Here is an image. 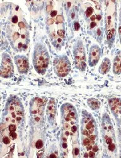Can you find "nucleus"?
Instances as JSON below:
<instances>
[{"label": "nucleus", "instance_id": "f257e3e1", "mask_svg": "<svg viewBox=\"0 0 121 158\" xmlns=\"http://www.w3.org/2000/svg\"><path fill=\"white\" fill-rule=\"evenodd\" d=\"M33 61L36 71L40 74H44L49 62L48 52L44 45L38 43L35 46Z\"/></svg>", "mask_w": 121, "mask_h": 158}, {"label": "nucleus", "instance_id": "f03ea898", "mask_svg": "<svg viewBox=\"0 0 121 158\" xmlns=\"http://www.w3.org/2000/svg\"><path fill=\"white\" fill-rule=\"evenodd\" d=\"M108 8L106 11L105 27L107 39L111 41L114 38L116 27L115 6L114 2H109Z\"/></svg>", "mask_w": 121, "mask_h": 158}, {"label": "nucleus", "instance_id": "7ed1b4c3", "mask_svg": "<svg viewBox=\"0 0 121 158\" xmlns=\"http://www.w3.org/2000/svg\"><path fill=\"white\" fill-rule=\"evenodd\" d=\"M54 69L55 73L60 77L68 75L71 70V64L66 56H61L54 61Z\"/></svg>", "mask_w": 121, "mask_h": 158}, {"label": "nucleus", "instance_id": "20e7f679", "mask_svg": "<svg viewBox=\"0 0 121 158\" xmlns=\"http://www.w3.org/2000/svg\"><path fill=\"white\" fill-rule=\"evenodd\" d=\"M74 56L76 67L81 71H84L86 69L85 52L83 43L79 41L77 43L74 49Z\"/></svg>", "mask_w": 121, "mask_h": 158}, {"label": "nucleus", "instance_id": "39448f33", "mask_svg": "<svg viewBox=\"0 0 121 158\" xmlns=\"http://www.w3.org/2000/svg\"><path fill=\"white\" fill-rule=\"evenodd\" d=\"M13 66L10 56L5 54L2 57L1 65V75L3 78H9L13 75Z\"/></svg>", "mask_w": 121, "mask_h": 158}, {"label": "nucleus", "instance_id": "423d86ee", "mask_svg": "<svg viewBox=\"0 0 121 158\" xmlns=\"http://www.w3.org/2000/svg\"><path fill=\"white\" fill-rule=\"evenodd\" d=\"M102 51L100 48L97 45H93L90 48V53H89V65L90 67H94L95 66L101 56Z\"/></svg>", "mask_w": 121, "mask_h": 158}, {"label": "nucleus", "instance_id": "0eeeda50", "mask_svg": "<svg viewBox=\"0 0 121 158\" xmlns=\"http://www.w3.org/2000/svg\"><path fill=\"white\" fill-rule=\"evenodd\" d=\"M109 105L114 115L118 120H121V100L112 98L109 101Z\"/></svg>", "mask_w": 121, "mask_h": 158}, {"label": "nucleus", "instance_id": "6e6552de", "mask_svg": "<svg viewBox=\"0 0 121 158\" xmlns=\"http://www.w3.org/2000/svg\"><path fill=\"white\" fill-rule=\"evenodd\" d=\"M15 61L18 72L21 73H25L29 69V61L23 56H17L15 57Z\"/></svg>", "mask_w": 121, "mask_h": 158}, {"label": "nucleus", "instance_id": "1a4fd4ad", "mask_svg": "<svg viewBox=\"0 0 121 158\" xmlns=\"http://www.w3.org/2000/svg\"><path fill=\"white\" fill-rule=\"evenodd\" d=\"M84 124L85 129L83 130L82 134L84 135L90 137L91 135H93L94 131L95 130V126L94 125V122L91 118H88L84 122Z\"/></svg>", "mask_w": 121, "mask_h": 158}, {"label": "nucleus", "instance_id": "9d476101", "mask_svg": "<svg viewBox=\"0 0 121 158\" xmlns=\"http://www.w3.org/2000/svg\"><path fill=\"white\" fill-rule=\"evenodd\" d=\"M10 111L11 116L15 118L17 121H20L22 119V110L21 106L18 103H12L10 106Z\"/></svg>", "mask_w": 121, "mask_h": 158}, {"label": "nucleus", "instance_id": "9b49d317", "mask_svg": "<svg viewBox=\"0 0 121 158\" xmlns=\"http://www.w3.org/2000/svg\"><path fill=\"white\" fill-rule=\"evenodd\" d=\"M113 72L115 75L121 74V51L117 52L114 60Z\"/></svg>", "mask_w": 121, "mask_h": 158}, {"label": "nucleus", "instance_id": "f8f14e48", "mask_svg": "<svg viewBox=\"0 0 121 158\" xmlns=\"http://www.w3.org/2000/svg\"><path fill=\"white\" fill-rule=\"evenodd\" d=\"M111 61L108 58H105L103 59V61L102 62L100 67L99 69V72L102 75H105L108 73L111 69Z\"/></svg>", "mask_w": 121, "mask_h": 158}, {"label": "nucleus", "instance_id": "ddd939ff", "mask_svg": "<svg viewBox=\"0 0 121 158\" xmlns=\"http://www.w3.org/2000/svg\"><path fill=\"white\" fill-rule=\"evenodd\" d=\"M56 114V104L54 99L50 100L47 106V114L49 118L54 119Z\"/></svg>", "mask_w": 121, "mask_h": 158}, {"label": "nucleus", "instance_id": "4468645a", "mask_svg": "<svg viewBox=\"0 0 121 158\" xmlns=\"http://www.w3.org/2000/svg\"><path fill=\"white\" fill-rule=\"evenodd\" d=\"M87 102H88V104L89 105V106L93 110H97L100 108V102L95 99L94 98L90 99L88 100Z\"/></svg>", "mask_w": 121, "mask_h": 158}, {"label": "nucleus", "instance_id": "2eb2a0df", "mask_svg": "<svg viewBox=\"0 0 121 158\" xmlns=\"http://www.w3.org/2000/svg\"><path fill=\"white\" fill-rule=\"evenodd\" d=\"M35 147L38 149H41L43 147V142H42V141L41 140H37L36 143H35Z\"/></svg>", "mask_w": 121, "mask_h": 158}, {"label": "nucleus", "instance_id": "dca6fc26", "mask_svg": "<svg viewBox=\"0 0 121 158\" xmlns=\"http://www.w3.org/2000/svg\"><path fill=\"white\" fill-rule=\"evenodd\" d=\"M93 12V8L91 7H88L87 9V11H86V16L87 17H89Z\"/></svg>", "mask_w": 121, "mask_h": 158}, {"label": "nucleus", "instance_id": "f3484780", "mask_svg": "<svg viewBox=\"0 0 121 158\" xmlns=\"http://www.w3.org/2000/svg\"><path fill=\"white\" fill-rule=\"evenodd\" d=\"M92 141V140H91ZM91 140L90 139H88V138H85V139H84V140H83V145L85 146H89V145H90V144H91L92 145V143H91Z\"/></svg>", "mask_w": 121, "mask_h": 158}, {"label": "nucleus", "instance_id": "a211bd4d", "mask_svg": "<svg viewBox=\"0 0 121 158\" xmlns=\"http://www.w3.org/2000/svg\"><path fill=\"white\" fill-rule=\"evenodd\" d=\"M118 34H119L120 41V43H121V15H120V22H119V28H118Z\"/></svg>", "mask_w": 121, "mask_h": 158}, {"label": "nucleus", "instance_id": "6ab92c4d", "mask_svg": "<svg viewBox=\"0 0 121 158\" xmlns=\"http://www.w3.org/2000/svg\"><path fill=\"white\" fill-rule=\"evenodd\" d=\"M8 129H9V131H10V132H13V131H15L17 129V127H16V125H10L9 127H8Z\"/></svg>", "mask_w": 121, "mask_h": 158}, {"label": "nucleus", "instance_id": "aec40b11", "mask_svg": "<svg viewBox=\"0 0 121 158\" xmlns=\"http://www.w3.org/2000/svg\"><path fill=\"white\" fill-rule=\"evenodd\" d=\"M17 134L15 132V131H13V132H11L10 134V139H11V140H15V139H16V138H17Z\"/></svg>", "mask_w": 121, "mask_h": 158}, {"label": "nucleus", "instance_id": "412c9836", "mask_svg": "<svg viewBox=\"0 0 121 158\" xmlns=\"http://www.w3.org/2000/svg\"><path fill=\"white\" fill-rule=\"evenodd\" d=\"M108 149L111 151H114L115 149V145L114 143L109 145V146H108Z\"/></svg>", "mask_w": 121, "mask_h": 158}, {"label": "nucleus", "instance_id": "4be33fe9", "mask_svg": "<svg viewBox=\"0 0 121 158\" xmlns=\"http://www.w3.org/2000/svg\"><path fill=\"white\" fill-rule=\"evenodd\" d=\"M3 142L5 144H9L10 143V139L8 137H5L3 139Z\"/></svg>", "mask_w": 121, "mask_h": 158}, {"label": "nucleus", "instance_id": "5701e85b", "mask_svg": "<svg viewBox=\"0 0 121 158\" xmlns=\"http://www.w3.org/2000/svg\"><path fill=\"white\" fill-rule=\"evenodd\" d=\"M64 34H65V32H64V31L63 30H59V31H58V34L59 36H61V37H64Z\"/></svg>", "mask_w": 121, "mask_h": 158}, {"label": "nucleus", "instance_id": "b1692460", "mask_svg": "<svg viewBox=\"0 0 121 158\" xmlns=\"http://www.w3.org/2000/svg\"><path fill=\"white\" fill-rule=\"evenodd\" d=\"M80 28V25L78 22H75V29L76 31H78Z\"/></svg>", "mask_w": 121, "mask_h": 158}, {"label": "nucleus", "instance_id": "393cba45", "mask_svg": "<svg viewBox=\"0 0 121 158\" xmlns=\"http://www.w3.org/2000/svg\"><path fill=\"white\" fill-rule=\"evenodd\" d=\"M11 20H12V22L13 23H17V22L18 20V17L17 16H14V17L12 18Z\"/></svg>", "mask_w": 121, "mask_h": 158}, {"label": "nucleus", "instance_id": "a878e982", "mask_svg": "<svg viewBox=\"0 0 121 158\" xmlns=\"http://www.w3.org/2000/svg\"><path fill=\"white\" fill-rule=\"evenodd\" d=\"M71 131H72V132H73V133H75L76 131H77V129H78V127H77V126H76V125H74V126H73L72 127H71Z\"/></svg>", "mask_w": 121, "mask_h": 158}, {"label": "nucleus", "instance_id": "bb28decb", "mask_svg": "<svg viewBox=\"0 0 121 158\" xmlns=\"http://www.w3.org/2000/svg\"><path fill=\"white\" fill-rule=\"evenodd\" d=\"M50 15H51V17H56V15H57V11H51Z\"/></svg>", "mask_w": 121, "mask_h": 158}, {"label": "nucleus", "instance_id": "cd10ccee", "mask_svg": "<svg viewBox=\"0 0 121 158\" xmlns=\"http://www.w3.org/2000/svg\"><path fill=\"white\" fill-rule=\"evenodd\" d=\"M96 25H97V23L95 22H91V23H90V27L93 28L95 27Z\"/></svg>", "mask_w": 121, "mask_h": 158}, {"label": "nucleus", "instance_id": "c85d7f7f", "mask_svg": "<svg viewBox=\"0 0 121 158\" xmlns=\"http://www.w3.org/2000/svg\"><path fill=\"white\" fill-rule=\"evenodd\" d=\"M89 157H95V152H93V151H90V152H89Z\"/></svg>", "mask_w": 121, "mask_h": 158}, {"label": "nucleus", "instance_id": "c756f323", "mask_svg": "<svg viewBox=\"0 0 121 158\" xmlns=\"http://www.w3.org/2000/svg\"><path fill=\"white\" fill-rule=\"evenodd\" d=\"M57 20L59 22H61L63 20V17L61 15H59V16L57 17Z\"/></svg>", "mask_w": 121, "mask_h": 158}, {"label": "nucleus", "instance_id": "7c9ffc66", "mask_svg": "<svg viewBox=\"0 0 121 158\" xmlns=\"http://www.w3.org/2000/svg\"><path fill=\"white\" fill-rule=\"evenodd\" d=\"M92 149H93V152H97V151H98V147H97V146H94V147H93Z\"/></svg>", "mask_w": 121, "mask_h": 158}, {"label": "nucleus", "instance_id": "2f4dec72", "mask_svg": "<svg viewBox=\"0 0 121 158\" xmlns=\"http://www.w3.org/2000/svg\"><path fill=\"white\" fill-rule=\"evenodd\" d=\"M62 146H63V148L64 149H66V148H67V144H66V143L63 142V144H62Z\"/></svg>", "mask_w": 121, "mask_h": 158}, {"label": "nucleus", "instance_id": "473e14b6", "mask_svg": "<svg viewBox=\"0 0 121 158\" xmlns=\"http://www.w3.org/2000/svg\"><path fill=\"white\" fill-rule=\"evenodd\" d=\"M79 153V150L78 148H75V155H78Z\"/></svg>", "mask_w": 121, "mask_h": 158}, {"label": "nucleus", "instance_id": "72a5a7b5", "mask_svg": "<svg viewBox=\"0 0 121 158\" xmlns=\"http://www.w3.org/2000/svg\"><path fill=\"white\" fill-rule=\"evenodd\" d=\"M97 19L99 21H100V20L102 19V16H101L100 15H97Z\"/></svg>", "mask_w": 121, "mask_h": 158}, {"label": "nucleus", "instance_id": "f704fd0d", "mask_svg": "<svg viewBox=\"0 0 121 158\" xmlns=\"http://www.w3.org/2000/svg\"><path fill=\"white\" fill-rule=\"evenodd\" d=\"M53 22H54V20H53L52 19H50V20H48V22H47V23H48L49 25H50V24H52V23H53Z\"/></svg>", "mask_w": 121, "mask_h": 158}, {"label": "nucleus", "instance_id": "c9c22d12", "mask_svg": "<svg viewBox=\"0 0 121 158\" xmlns=\"http://www.w3.org/2000/svg\"><path fill=\"white\" fill-rule=\"evenodd\" d=\"M96 19H97V17H95V16H92V17H91V20L93 22H94V20H95Z\"/></svg>", "mask_w": 121, "mask_h": 158}, {"label": "nucleus", "instance_id": "e433bc0d", "mask_svg": "<svg viewBox=\"0 0 121 158\" xmlns=\"http://www.w3.org/2000/svg\"><path fill=\"white\" fill-rule=\"evenodd\" d=\"M49 157H56V156L55 154H50V155L49 156Z\"/></svg>", "mask_w": 121, "mask_h": 158}, {"label": "nucleus", "instance_id": "4c0bfd02", "mask_svg": "<svg viewBox=\"0 0 121 158\" xmlns=\"http://www.w3.org/2000/svg\"><path fill=\"white\" fill-rule=\"evenodd\" d=\"M50 8L51 9L52 7H51L50 6H47V11H50Z\"/></svg>", "mask_w": 121, "mask_h": 158}, {"label": "nucleus", "instance_id": "58836bf2", "mask_svg": "<svg viewBox=\"0 0 121 158\" xmlns=\"http://www.w3.org/2000/svg\"><path fill=\"white\" fill-rule=\"evenodd\" d=\"M89 157V155H88V154H85V157Z\"/></svg>", "mask_w": 121, "mask_h": 158}]
</instances>
